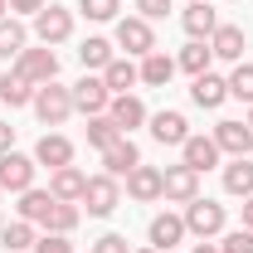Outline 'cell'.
I'll use <instances>...</instances> for the list:
<instances>
[{
	"label": "cell",
	"mask_w": 253,
	"mask_h": 253,
	"mask_svg": "<svg viewBox=\"0 0 253 253\" xmlns=\"http://www.w3.org/2000/svg\"><path fill=\"white\" fill-rule=\"evenodd\" d=\"M30 107H34V117H39L44 126H63V122H68V112H73V93L54 78V83L34 88V102H30Z\"/></svg>",
	"instance_id": "cell-1"
},
{
	"label": "cell",
	"mask_w": 253,
	"mask_h": 253,
	"mask_svg": "<svg viewBox=\"0 0 253 253\" xmlns=\"http://www.w3.org/2000/svg\"><path fill=\"white\" fill-rule=\"evenodd\" d=\"M83 205H88V214L93 219H107L117 205H122V185H117V175H88V185H83Z\"/></svg>",
	"instance_id": "cell-2"
},
{
	"label": "cell",
	"mask_w": 253,
	"mask_h": 253,
	"mask_svg": "<svg viewBox=\"0 0 253 253\" xmlns=\"http://www.w3.org/2000/svg\"><path fill=\"white\" fill-rule=\"evenodd\" d=\"M185 234H195V239H214V234H224V205L195 195V200L185 205Z\"/></svg>",
	"instance_id": "cell-3"
},
{
	"label": "cell",
	"mask_w": 253,
	"mask_h": 253,
	"mask_svg": "<svg viewBox=\"0 0 253 253\" xmlns=\"http://www.w3.org/2000/svg\"><path fill=\"white\" fill-rule=\"evenodd\" d=\"M117 44L126 49V59H146V54L156 49V30H151V20H141V15L117 20Z\"/></svg>",
	"instance_id": "cell-4"
},
{
	"label": "cell",
	"mask_w": 253,
	"mask_h": 253,
	"mask_svg": "<svg viewBox=\"0 0 253 253\" xmlns=\"http://www.w3.org/2000/svg\"><path fill=\"white\" fill-rule=\"evenodd\" d=\"M195 195H200V170H190L185 161L161 170V200H170V205H190Z\"/></svg>",
	"instance_id": "cell-5"
},
{
	"label": "cell",
	"mask_w": 253,
	"mask_h": 253,
	"mask_svg": "<svg viewBox=\"0 0 253 253\" xmlns=\"http://www.w3.org/2000/svg\"><path fill=\"white\" fill-rule=\"evenodd\" d=\"M73 112H83V117H97V112H107V102H112V93H107V83H102V73H83L73 88Z\"/></svg>",
	"instance_id": "cell-6"
},
{
	"label": "cell",
	"mask_w": 253,
	"mask_h": 253,
	"mask_svg": "<svg viewBox=\"0 0 253 253\" xmlns=\"http://www.w3.org/2000/svg\"><path fill=\"white\" fill-rule=\"evenodd\" d=\"M34 34H39V44H63L68 34H73V10H63V5H44L39 15H34Z\"/></svg>",
	"instance_id": "cell-7"
},
{
	"label": "cell",
	"mask_w": 253,
	"mask_h": 253,
	"mask_svg": "<svg viewBox=\"0 0 253 253\" xmlns=\"http://www.w3.org/2000/svg\"><path fill=\"white\" fill-rule=\"evenodd\" d=\"M15 68L30 78L34 88H44V83H54V78H59V54H54L49 44H44V49H25V54L15 59Z\"/></svg>",
	"instance_id": "cell-8"
},
{
	"label": "cell",
	"mask_w": 253,
	"mask_h": 253,
	"mask_svg": "<svg viewBox=\"0 0 253 253\" xmlns=\"http://www.w3.org/2000/svg\"><path fill=\"white\" fill-rule=\"evenodd\" d=\"M34 170H39V161H34V156L5 151V156H0V190H15V195H25V190L34 185Z\"/></svg>",
	"instance_id": "cell-9"
},
{
	"label": "cell",
	"mask_w": 253,
	"mask_h": 253,
	"mask_svg": "<svg viewBox=\"0 0 253 253\" xmlns=\"http://www.w3.org/2000/svg\"><path fill=\"white\" fill-rule=\"evenodd\" d=\"M214 146H219V156H249L253 151V126L224 117V122L214 126Z\"/></svg>",
	"instance_id": "cell-10"
},
{
	"label": "cell",
	"mask_w": 253,
	"mask_h": 253,
	"mask_svg": "<svg viewBox=\"0 0 253 253\" xmlns=\"http://www.w3.org/2000/svg\"><path fill=\"white\" fill-rule=\"evenodd\" d=\"M146 122H151V136H156L161 146H185V136H190L185 112H175V107H161L156 117H146Z\"/></svg>",
	"instance_id": "cell-11"
},
{
	"label": "cell",
	"mask_w": 253,
	"mask_h": 253,
	"mask_svg": "<svg viewBox=\"0 0 253 253\" xmlns=\"http://www.w3.org/2000/svg\"><path fill=\"white\" fill-rule=\"evenodd\" d=\"M102 166H107V175H131L136 166H141V151H136V141L131 136H117L112 146H102Z\"/></svg>",
	"instance_id": "cell-12"
},
{
	"label": "cell",
	"mask_w": 253,
	"mask_h": 253,
	"mask_svg": "<svg viewBox=\"0 0 253 253\" xmlns=\"http://www.w3.org/2000/svg\"><path fill=\"white\" fill-rule=\"evenodd\" d=\"M224 97H229V78H219V73H200V78L190 83V102L205 107V112L224 107Z\"/></svg>",
	"instance_id": "cell-13"
},
{
	"label": "cell",
	"mask_w": 253,
	"mask_h": 253,
	"mask_svg": "<svg viewBox=\"0 0 253 253\" xmlns=\"http://www.w3.org/2000/svg\"><path fill=\"white\" fill-rule=\"evenodd\" d=\"M180 161H185L190 170H200V175L214 170V166H219V146H214V136H195V131H190L185 146H180Z\"/></svg>",
	"instance_id": "cell-14"
},
{
	"label": "cell",
	"mask_w": 253,
	"mask_h": 253,
	"mask_svg": "<svg viewBox=\"0 0 253 253\" xmlns=\"http://www.w3.org/2000/svg\"><path fill=\"white\" fill-rule=\"evenodd\" d=\"M146 239H151V249H161V253H170L180 239H185V214H156L151 219V229H146Z\"/></svg>",
	"instance_id": "cell-15"
},
{
	"label": "cell",
	"mask_w": 253,
	"mask_h": 253,
	"mask_svg": "<svg viewBox=\"0 0 253 253\" xmlns=\"http://www.w3.org/2000/svg\"><path fill=\"white\" fill-rule=\"evenodd\" d=\"M210 49H214V59H224V63H244L249 34L239 30V25H219V30L210 34Z\"/></svg>",
	"instance_id": "cell-16"
},
{
	"label": "cell",
	"mask_w": 253,
	"mask_h": 253,
	"mask_svg": "<svg viewBox=\"0 0 253 253\" xmlns=\"http://www.w3.org/2000/svg\"><path fill=\"white\" fill-rule=\"evenodd\" d=\"M34 161H39V166H49V170L73 166V141L59 136V131H44V136H39V146H34Z\"/></svg>",
	"instance_id": "cell-17"
},
{
	"label": "cell",
	"mask_w": 253,
	"mask_h": 253,
	"mask_svg": "<svg viewBox=\"0 0 253 253\" xmlns=\"http://www.w3.org/2000/svg\"><path fill=\"white\" fill-rule=\"evenodd\" d=\"M83 185H88V175H83L78 166H59V170H49V195H54V200L78 205V200H83Z\"/></svg>",
	"instance_id": "cell-18"
},
{
	"label": "cell",
	"mask_w": 253,
	"mask_h": 253,
	"mask_svg": "<svg viewBox=\"0 0 253 253\" xmlns=\"http://www.w3.org/2000/svg\"><path fill=\"white\" fill-rule=\"evenodd\" d=\"M107 117H112V122L122 126L126 136H131V126H141V122H146V102H141L136 93H117L112 102H107Z\"/></svg>",
	"instance_id": "cell-19"
},
{
	"label": "cell",
	"mask_w": 253,
	"mask_h": 253,
	"mask_svg": "<svg viewBox=\"0 0 253 253\" xmlns=\"http://www.w3.org/2000/svg\"><path fill=\"white\" fill-rule=\"evenodd\" d=\"M180 25H185V34H190V39H210V34L219 30V15H214L205 0H190L185 10H180Z\"/></svg>",
	"instance_id": "cell-20"
},
{
	"label": "cell",
	"mask_w": 253,
	"mask_h": 253,
	"mask_svg": "<svg viewBox=\"0 0 253 253\" xmlns=\"http://www.w3.org/2000/svg\"><path fill=\"white\" fill-rule=\"evenodd\" d=\"M126 195H131L136 205L161 200V170H156V166H136V170L126 175Z\"/></svg>",
	"instance_id": "cell-21"
},
{
	"label": "cell",
	"mask_w": 253,
	"mask_h": 253,
	"mask_svg": "<svg viewBox=\"0 0 253 253\" xmlns=\"http://www.w3.org/2000/svg\"><path fill=\"white\" fill-rule=\"evenodd\" d=\"M0 102H10V107H30L34 102V83L20 68H5L0 73Z\"/></svg>",
	"instance_id": "cell-22"
},
{
	"label": "cell",
	"mask_w": 253,
	"mask_h": 253,
	"mask_svg": "<svg viewBox=\"0 0 253 253\" xmlns=\"http://www.w3.org/2000/svg\"><path fill=\"white\" fill-rule=\"evenodd\" d=\"M136 68H141V83H146V88H166V83L175 78V59H170V54H161V49H151Z\"/></svg>",
	"instance_id": "cell-23"
},
{
	"label": "cell",
	"mask_w": 253,
	"mask_h": 253,
	"mask_svg": "<svg viewBox=\"0 0 253 253\" xmlns=\"http://www.w3.org/2000/svg\"><path fill=\"white\" fill-rule=\"evenodd\" d=\"M25 49H30V30H25L15 15H5V20H0V59L10 63V59H20Z\"/></svg>",
	"instance_id": "cell-24"
},
{
	"label": "cell",
	"mask_w": 253,
	"mask_h": 253,
	"mask_svg": "<svg viewBox=\"0 0 253 253\" xmlns=\"http://www.w3.org/2000/svg\"><path fill=\"white\" fill-rule=\"evenodd\" d=\"M210 63H214L210 39H190L185 49H180V59H175V68H185L190 78H200V73H210Z\"/></svg>",
	"instance_id": "cell-25"
},
{
	"label": "cell",
	"mask_w": 253,
	"mask_h": 253,
	"mask_svg": "<svg viewBox=\"0 0 253 253\" xmlns=\"http://www.w3.org/2000/svg\"><path fill=\"white\" fill-rule=\"evenodd\" d=\"M102 83H107V93L117 97V93H126L131 83H141V68H136L131 59H112L107 68H102Z\"/></svg>",
	"instance_id": "cell-26"
},
{
	"label": "cell",
	"mask_w": 253,
	"mask_h": 253,
	"mask_svg": "<svg viewBox=\"0 0 253 253\" xmlns=\"http://www.w3.org/2000/svg\"><path fill=\"white\" fill-rule=\"evenodd\" d=\"M112 59H117V54H112V39H102V34H88V39L78 44V63H83V68H97V73H102Z\"/></svg>",
	"instance_id": "cell-27"
},
{
	"label": "cell",
	"mask_w": 253,
	"mask_h": 253,
	"mask_svg": "<svg viewBox=\"0 0 253 253\" xmlns=\"http://www.w3.org/2000/svg\"><path fill=\"white\" fill-rule=\"evenodd\" d=\"M224 190H229V195H244V200L253 195V161L249 156H234L224 166Z\"/></svg>",
	"instance_id": "cell-28"
},
{
	"label": "cell",
	"mask_w": 253,
	"mask_h": 253,
	"mask_svg": "<svg viewBox=\"0 0 253 253\" xmlns=\"http://www.w3.org/2000/svg\"><path fill=\"white\" fill-rule=\"evenodd\" d=\"M49 210H54V195H49V190H25V195H20V219H30V224H44L49 219Z\"/></svg>",
	"instance_id": "cell-29"
},
{
	"label": "cell",
	"mask_w": 253,
	"mask_h": 253,
	"mask_svg": "<svg viewBox=\"0 0 253 253\" xmlns=\"http://www.w3.org/2000/svg\"><path fill=\"white\" fill-rule=\"evenodd\" d=\"M0 244H5V253H25V249L39 244V234H34L30 219H15V224H5V229H0Z\"/></svg>",
	"instance_id": "cell-30"
},
{
	"label": "cell",
	"mask_w": 253,
	"mask_h": 253,
	"mask_svg": "<svg viewBox=\"0 0 253 253\" xmlns=\"http://www.w3.org/2000/svg\"><path fill=\"white\" fill-rule=\"evenodd\" d=\"M83 219V210L78 205H68V200H54V210H49V219H44V234H73Z\"/></svg>",
	"instance_id": "cell-31"
},
{
	"label": "cell",
	"mask_w": 253,
	"mask_h": 253,
	"mask_svg": "<svg viewBox=\"0 0 253 253\" xmlns=\"http://www.w3.org/2000/svg\"><path fill=\"white\" fill-rule=\"evenodd\" d=\"M117 136H126V131H122L117 122H112L107 112H97V117H88V146H97V151H102V146H112Z\"/></svg>",
	"instance_id": "cell-32"
},
{
	"label": "cell",
	"mask_w": 253,
	"mask_h": 253,
	"mask_svg": "<svg viewBox=\"0 0 253 253\" xmlns=\"http://www.w3.org/2000/svg\"><path fill=\"white\" fill-rule=\"evenodd\" d=\"M229 97H239V102L253 107V63H234V73H229Z\"/></svg>",
	"instance_id": "cell-33"
},
{
	"label": "cell",
	"mask_w": 253,
	"mask_h": 253,
	"mask_svg": "<svg viewBox=\"0 0 253 253\" xmlns=\"http://www.w3.org/2000/svg\"><path fill=\"white\" fill-rule=\"evenodd\" d=\"M78 10L88 15V20H117V10H122V0H78Z\"/></svg>",
	"instance_id": "cell-34"
},
{
	"label": "cell",
	"mask_w": 253,
	"mask_h": 253,
	"mask_svg": "<svg viewBox=\"0 0 253 253\" xmlns=\"http://www.w3.org/2000/svg\"><path fill=\"white\" fill-rule=\"evenodd\" d=\"M219 253H253V229H234V234H224Z\"/></svg>",
	"instance_id": "cell-35"
},
{
	"label": "cell",
	"mask_w": 253,
	"mask_h": 253,
	"mask_svg": "<svg viewBox=\"0 0 253 253\" xmlns=\"http://www.w3.org/2000/svg\"><path fill=\"white\" fill-rule=\"evenodd\" d=\"M34 253H73V244H68V234H44L34 244Z\"/></svg>",
	"instance_id": "cell-36"
},
{
	"label": "cell",
	"mask_w": 253,
	"mask_h": 253,
	"mask_svg": "<svg viewBox=\"0 0 253 253\" xmlns=\"http://www.w3.org/2000/svg\"><path fill=\"white\" fill-rule=\"evenodd\" d=\"M136 10H141V20H166L170 15V0H136Z\"/></svg>",
	"instance_id": "cell-37"
},
{
	"label": "cell",
	"mask_w": 253,
	"mask_h": 253,
	"mask_svg": "<svg viewBox=\"0 0 253 253\" xmlns=\"http://www.w3.org/2000/svg\"><path fill=\"white\" fill-rule=\"evenodd\" d=\"M93 253H131V249H126L122 234H102V239L93 244Z\"/></svg>",
	"instance_id": "cell-38"
},
{
	"label": "cell",
	"mask_w": 253,
	"mask_h": 253,
	"mask_svg": "<svg viewBox=\"0 0 253 253\" xmlns=\"http://www.w3.org/2000/svg\"><path fill=\"white\" fill-rule=\"evenodd\" d=\"M10 10H15V15H39L44 0H10Z\"/></svg>",
	"instance_id": "cell-39"
},
{
	"label": "cell",
	"mask_w": 253,
	"mask_h": 253,
	"mask_svg": "<svg viewBox=\"0 0 253 253\" xmlns=\"http://www.w3.org/2000/svg\"><path fill=\"white\" fill-rule=\"evenodd\" d=\"M5 151H15V126L10 122H0V156H5Z\"/></svg>",
	"instance_id": "cell-40"
},
{
	"label": "cell",
	"mask_w": 253,
	"mask_h": 253,
	"mask_svg": "<svg viewBox=\"0 0 253 253\" xmlns=\"http://www.w3.org/2000/svg\"><path fill=\"white\" fill-rule=\"evenodd\" d=\"M190 253H219V244H210V239H200V244H195Z\"/></svg>",
	"instance_id": "cell-41"
},
{
	"label": "cell",
	"mask_w": 253,
	"mask_h": 253,
	"mask_svg": "<svg viewBox=\"0 0 253 253\" xmlns=\"http://www.w3.org/2000/svg\"><path fill=\"white\" fill-rule=\"evenodd\" d=\"M244 229H253V195L244 200Z\"/></svg>",
	"instance_id": "cell-42"
},
{
	"label": "cell",
	"mask_w": 253,
	"mask_h": 253,
	"mask_svg": "<svg viewBox=\"0 0 253 253\" xmlns=\"http://www.w3.org/2000/svg\"><path fill=\"white\" fill-rule=\"evenodd\" d=\"M5 10H10V0H0V20H5Z\"/></svg>",
	"instance_id": "cell-43"
},
{
	"label": "cell",
	"mask_w": 253,
	"mask_h": 253,
	"mask_svg": "<svg viewBox=\"0 0 253 253\" xmlns=\"http://www.w3.org/2000/svg\"><path fill=\"white\" fill-rule=\"evenodd\" d=\"M131 253H161V249H131Z\"/></svg>",
	"instance_id": "cell-44"
},
{
	"label": "cell",
	"mask_w": 253,
	"mask_h": 253,
	"mask_svg": "<svg viewBox=\"0 0 253 253\" xmlns=\"http://www.w3.org/2000/svg\"><path fill=\"white\" fill-rule=\"evenodd\" d=\"M249 126H253V107H249Z\"/></svg>",
	"instance_id": "cell-45"
},
{
	"label": "cell",
	"mask_w": 253,
	"mask_h": 253,
	"mask_svg": "<svg viewBox=\"0 0 253 253\" xmlns=\"http://www.w3.org/2000/svg\"><path fill=\"white\" fill-rule=\"evenodd\" d=\"M0 229H5V219H0Z\"/></svg>",
	"instance_id": "cell-46"
}]
</instances>
